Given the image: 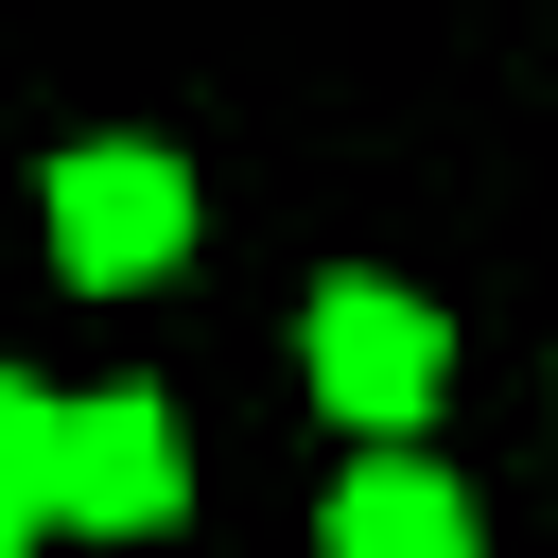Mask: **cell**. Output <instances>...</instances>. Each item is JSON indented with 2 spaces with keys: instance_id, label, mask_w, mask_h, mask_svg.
Returning <instances> with one entry per match:
<instances>
[{
  "instance_id": "6da1fadb",
  "label": "cell",
  "mask_w": 558,
  "mask_h": 558,
  "mask_svg": "<svg viewBox=\"0 0 558 558\" xmlns=\"http://www.w3.org/2000/svg\"><path fill=\"white\" fill-rule=\"evenodd\" d=\"M174 244H192V174H174L157 140H70V157H52V262H70L87 296H140Z\"/></svg>"
},
{
  "instance_id": "7a4b0ae2",
  "label": "cell",
  "mask_w": 558,
  "mask_h": 558,
  "mask_svg": "<svg viewBox=\"0 0 558 558\" xmlns=\"http://www.w3.org/2000/svg\"><path fill=\"white\" fill-rule=\"evenodd\" d=\"M436 384H453V331H436L401 279H331V296H314V401H331L349 436L401 453V418H436Z\"/></svg>"
},
{
  "instance_id": "3957f363",
  "label": "cell",
  "mask_w": 558,
  "mask_h": 558,
  "mask_svg": "<svg viewBox=\"0 0 558 558\" xmlns=\"http://www.w3.org/2000/svg\"><path fill=\"white\" fill-rule=\"evenodd\" d=\"M174 506H192V453H174V401H140V384L70 401V436H52V523H87V541H157Z\"/></svg>"
},
{
  "instance_id": "277c9868",
  "label": "cell",
  "mask_w": 558,
  "mask_h": 558,
  "mask_svg": "<svg viewBox=\"0 0 558 558\" xmlns=\"http://www.w3.org/2000/svg\"><path fill=\"white\" fill-rule=\"evenodd\" d=\"M331 558H471V488L418 471V453H366L331 488Z\"/></svg>"
},
{
  "instance_id": "5b68a950",
  "label": "cell",
  "mask_w": 558,
  "mask_h": 558,
  "mask_svg": "<svg viewBox=\"0 0 558 558\" xmlns=\"http://www.w3.org/2000/svg\"><path fill=\"white\" fill-rule=\"evenodd\" d=\"M52 436H70V401H52V384H17V366H0V523H17V541H35V523H52Z\"/></svg>"
},
{
  "instance_id": "8992f818",
  "label": "cell",
  "mask_w": 558,
  "mask_h": 558,
  "mask_svg": "<svg viewBox=\"0 0 558 558\" xmlns=\"http://www.w3.org/2000/svg\"><path fill=\"white\" fill-rule=\"evenodd\" d=\"M0 558H17V523H0Z\"/></svg>"
}]
</instances>
